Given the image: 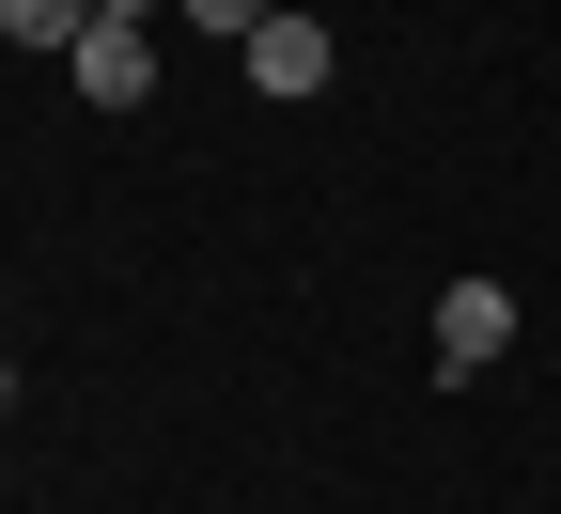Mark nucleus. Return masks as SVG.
Returning a JSON list of instances; mask_svg holds the SVG:
<instances>
[{
    "mask_svg": "<svg viewBox=\"0 0 561 514\" xmlns=\"http://www.w3.org/2000/svg\"><path fill=\"white\" fill-rule=\"evenodd\" d=\"M234 62H250V94H280V110H297V94H328V62H343V47H328V16H297V0H280V16H265Z\"/></svg>",
    "mask_w": 561,
    "mask_h": 514,
    "instance_id": "obj_1",
    "label": "nucleus"
},
{
    "mask_svg": "<svg viewBox=\"0 0 561 514\" xmlns=\"http://www.w3.org/2000/svg\"><path fill=\"white\" fill-rule=\"evenodd\" d=\"M62 62H79V94H94V110H140V94H157V32H140V16H94Z\"/></svg>",
    "mask_w": 561,
    "mask_h": 514,
    "instance_id": "obj_2",
    "label": "nucleus"
},
{
    "mask_svg": "<svg viewBox=\"0 0 561 514\" xmlns=\"http://www.w3.org/2000/svg\"><path fill=\"white\" fill-rule=\"evenodd\" d=\"M483 358H515V297L500 281H453L437 297V375H483Z\"/></svg>",
    "mask_w": 561,
    "mask_h": 514,
    "instance_id": "obj_3",
    "label": "nucleus"
},
{
    "mask_svg": "<svg viewBox=\"0 0 561 514\" xmlns=\"http://www.w3.org/2000/svg\"><path fill=\"white\" fill-rule=\"evenodd\" d=\"M0 32H16V47H79L94 0H0Z\"/></svg>",
    "mask_w": 561,
    "mask_h": 514,
    "instance_id": "obj_4",
    "label": "nucleus"
},
{
    "mask_svg": "<svg viewBox=\"0 0 561 514\" xmlns=\"http://www.w3.org/2000/svg\"><path fill=\"white\" fill-rule=\"evenodd\" d=\"M172 16H187V32H219V47H250V32L280 16V0H172Z\"/></svg>",
    "mask_w": 561,
    "mask_h": 514,
    "instance_id": "obj_5",
    "label": "nucleus"
},
{
    "mask_svg": "<svg viewBox=\"0 0 561 514\" xmlns=\"http://www.w3.org/2000/svg\"><path fill=\"white\" fill-rule=\"evenodd\" d=\"M94 16H157V0H94Z\"/></svg>",
    "mask_w": 561,
    "mask_h": 514,
    "instance_id": "obj_6",
    "label": "nucleus"
},
{
    "mask_svg": "<svg viewBox=\"0 0 561 514\" xmlns=\"http://www.w3.org/2000/svg\"><path fill=\"white\" fill-rule=\"evenodd\" d=\"M0 406H16V375H0Z\"/></svg>",
    "mask_w": 561,
    "mask_h": 514,
    "instance_id": "obj_7",
    "label": "nucleus"
}]
</instances>
